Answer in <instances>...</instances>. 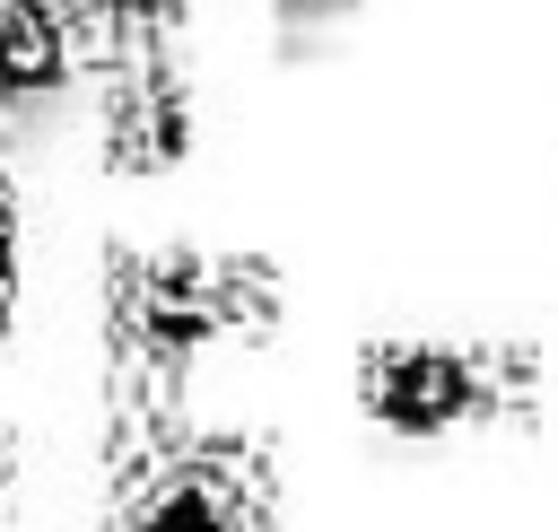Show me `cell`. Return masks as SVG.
Masks as SVG:
<instances>
[{
	"label": "cell",
	"instance_id": "1",
	"mask_svg": "<svg viewBox=\"0 0 558 532\" xmlns=\"http://www.w3.org/2000/svg\"><path fill=\"white\" fill-rule=\"evenodd\" d=\"M279 314V279L244 253H192L148 244L105 262V340H113V392L122 410H166L192 358H209L235 331H262Z\"/></svg>",
	"mask_w": 558,
	"mask_h": 532
},
{
	"label": "cell",
	"instance_id": "2",
	"mask_svg": "<svg viewBox=\"0 0 558 532\" xmlns=\"http://www.w3.org/2000/svg\"><path fill=\"white\" fill-rule=\"evenodd\" d=\"M105 532H279L270 445L174 427L166 410H122Z\"/></svg>",
	"mask_w": 558,
	"mask_h": 532
},
{
	"label": "cell",
	"instance_id": "3",
	"mask_svg": "<svg viewBox=\"0 0 558 532\" xmlns=\"http://www.w3.org/2000/svg\"><path fill=\"white\" fill-rule=\"evenodd\" d=\"M357 401L384 436H462L497 419H532L541 401V358L532 349H488V340H375L357 358Z\"/></svg>",
	"mask_w": 558,
	"mask_h": 532
},
{
	"label": "cell",
	"instance_id": "4",
	"mask_svg": "<svg viewBox=\"0 0 558 532\" xmlns=\"http://www.w3.org/2000/svg\"><path fill=\"white\" fill-rule=\"evenodd\" d=\"M192 148V87L166 52H122L105 78V166L113 174H166Z\"/></svg>",
	"mask_w": 558,
	"mask_h": 532
},
{
	"label": "cell",
	"instance_id": "5",
	"mask_svg": "<svg viewBox=\"0 0 558 532\" xmlns=\"http://www.w3.org/2000/svg\"><path fill=\"white\" fill-rule=\"evenodd\" d=\"M78 0H0V105H44L78 61Z\"/></svg>",
	"mask_w": 558,
	"mask_h": 532
},
{
	"label": "cell",
	"instance_id": "6",
	"mask_svg": "<svg viewBox=\"0 0 558 532\" xmlns=\"http://www.w3.org/2000/svg\"><path fill=\"white\" fill-rule=\"evenodd\" d=\"M87 26L113 44V52H157L174 26H183V0H78Z\"/></svg>",
	"mask_w": 558,
	"mask_h": 532
},
{
	"label": "cell",
	"instance_id": "7",
	"mask_svg": "<svg viewBox=\"0 0 558 532\" xmlns=\"http://www.w3.org/2000/svg\"><path fill=\"white\" fill-rule=\"evenodd\" d=\"M17 270H26V244H17V201H9V183H0V331H9V314H17Z\"/></svg>",
	"mask_w": 558,
	"mask_h": 532
},
{
	"label": "cell",
	"instance_id": "8",
	"mask_svg": "<svg viewBox=\"0 0 558 532\" xmlns=\"http://www.w3.org/2000/svg\"><path fill=\"white\" fill-rule=\"evenodd\" d=\"M357 0H270V17L279 26H331V17H349Z\"/></svg>",
	"mask_w": 558,
	"mask_h": 532
},
{
	"label": "cell",
	"instance_id": "9",
	"mask_svg": "<svg viewBox=\"0 0 558 532\" xmlns=\"http://www.w3.org/2000/svg\"><path fill=\"white\" fill-rule=\"evenodd\" d=\"M0 480H9V436H0Z\"/></svg>",
	"mask_w": 558,
	"mask_h": 532
}]
</instances>
